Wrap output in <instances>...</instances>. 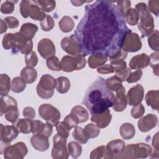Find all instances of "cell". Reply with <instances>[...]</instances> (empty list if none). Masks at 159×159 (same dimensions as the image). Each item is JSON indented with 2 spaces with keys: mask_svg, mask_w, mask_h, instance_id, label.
I'll return each mask as SVG.
<instances>
[{
  "mask_svg": "<svg viewBox=\"0 0 159 159\" xmlns=\"http://www.w3.org/2000/svg\"><path fill=\"white\" fill-rule=\"evenodd\" d=\"M91 2V1H71V2L74 6H80L83 5L85 2Z\"/></svg>",
  "mask_w": 159,
  "mask_h": 159,
  "instance_id": "cell-58",
  "label": "cell"
},
{
  "mask_svg": "<svg viewBox=\"0 0 159 159\" xmlns=\"http://www.w3.org/2000/svg\"><path fill=\"white\" fill-rule=\"evenodd\" d=\"M111 65L112 66L114 71L119 73L125 70L126 63L122 59H111Z\"/></svg>",
  "mask_w": 159,
  "mask_h": 159,
  "instance_id": "cell-37",
  "label": "cell"
},
{
  "mask_svg": "<svg viewBox=\"0 0 159 159\" xmlns=\"http://www.w3.org/2000/svg\"><path fill=\"white\" fill-rule=\"evenodd\" d=\"M135 9L140 19L138 27L142 34V37L150 35L153 31L154 23L153 19L150 14L146 4L143 2L138 3L135 6Z\"/></svg>",
  "mask_w": 159,
  "mask_h": 159,
  "instance_id": "cell-4",
  "label": "cell"
},
{
  "mask_svg": "<svg viewBox=\"0 0 159 159\" xmlns=\"http://www.w3.org/2000/svg\"><path fill=\"white\" fill-rule=\"evenodd\" d=\"M125 143L120 140H116L111 141L107 145V150L111 154H120L123 151Z\"/></svg>",
  "mask_w": 159,
  "mask_h": 159,
  "instance_id": "cell-24",
  "label": "cell"
},
{
  "mask_svg": "<svg viewBox=\"0 0 159 159\" xmlns=\"http://www.w3.org/2000/svg\"><path fill=\"white\" fill-rule=\"evenodd\" d=\"M70 87V82L67 78L61 76L56 80V88L58 93H65L69 90Z\"/></svg>",
  "mask_w": 159,
  "mask_h": 159,
  "instance_id": "cell-26",
  "label": "cell"
},
{
  "mask_svg": "<svg viewBox=\"0 0 159 159\" xmlns=\"http://www.w3.org/2000/svg\"><path fill=\"white\" fill-rule=\"evenodd\" d=\"M32 121L31 119H20L14 124L19 132L24 134H29L32 132Z\"/></svg>",
  "mask_w": 159,
  "mask_h": 159,
  "instance_id": "cell-23",
  "label": "cell"
},
{
  "mask_svg": "<svg viewBox=\"0 0 159 159\" xmlns=\"http://www.w3.org/2000/svg\"><path fill=\"white\" fill-rule=\"evenodd\" d=\"M84 130L88 137L91 139L96 137L100 132V130L99 129L98 126L95 125L93 124H88L85 127Z\"/></svg>",
  "mask_w": 159,
  "mask_h": 159,
  "instance_id": "cell-35",
  "label": "cell"
},
{
  "mask_svg": "<svg viewBox=\"0 0 159 159\" xmlns=\"http://www.w3.org/2000/svg\"><path fill=\"white\" fill-rule=\"evenodd\" d=\"M107 58L97 57L94 55H90L88 58L89 66L91 68H95L99 66L104 64L107 61Z\"/></svg>",
  "mask_w": 159,
  "mask_h": 159,
  "instance_id": "cell-32",
  "label": "cell"
},
{
  "mask_svg": "<svg viewBox=\"0 0 159 159\" xmlns=\"http://www.w3.org/2000/svg\"><path fill=\"white\" fill-rule=\"evenodd\" d=\"M26 84L25 81L19 77L14 78L12 81L11 89L13 92L20 93L25 88Z\"/></svg>",
  "mask_w": 159,
  "mask_h": 159,
  "instance_id": "cell-31",
  "label": "cell"
},
{
  "mask_svg": "<svg viewBox=\"0 0 159 159\" xmlns=\"http://www.w3.org/2000/svg\"><path fill=\"white\" fill-rule=\"evenodd\" d=\"M4 20L6 22L7 27L11 29L16 28L19 26V21L14 17H12V16L7 17L4 19Z\"/></svg>",
  "mask_w": 159,
  "mask_h": 159,
  "instance_id": "cell-51",
  "label": "cell"
},
{
  "mask_svg": "<svg viewBox=\"0 0 159 159\" xmlns=\"http://www.w3.org/2000/svg\"><path fill=\"white\" fill-rule=\"evenodd\" d=\"M78 120L79 122H84L88 120L89 118L87 111L81 106H76L74 107L71 112Z\"/></svg>",
  "mask_w": 159,
  "mask_h": 159,
  "instance_id": "cell-22",
  "label": "cell"
},
{
  "mask_svg": "<svg viewBox=\"0 0 159 159\" xmlns=\"http://www.w3.org/2000/svg\"><path fill=\"white\" fill-rule=\"evenodd\" d=\"M144 112H145V108L141 104L135 106V107H134L131 111V114L132 117L135 119L141 117Z\"/></svg>",
  "mask_w": 159,
  "mask_h": 159,
  "instance_id": "cell-49",
  "label": "cell"
},
{
  "mask_svg": "<svg viewBox=\"0 0 159 159\" xmlns=\"http://www.w3.org/2000/svg\"><path fill=\"white\" fill-rule=\"evenodd\" d=\"M126 107V99L125 96V88L122 86L120 89L117 91L116 96L114 103V109L116 111L120 112L125 109Z\"/></svg>",
  "mask_w": 159,
  "mask_h": 159,
  "instance_id": "cell-18",
  "label": "cell"
},
{
  "mask_svg": "<svg viewBox=\"0 0 159 159\" xmlns=\"http://www.w3.org/2000/svg\"><path fill=\"white\" fill-rule=\"evenodd\" d=\"M45 124H43L40 120L32 121V132L34 134H42Z\"/></svg>",
  "mask_w": 159,
  "mask_h": 159,
  "instance_id": "cell-45",
  "label": "cell"
},
{
  "mask_svg": "<svg viewBox=\"0 0 159 159\" xmlns=\"http://www.w3.org/2000/svg\"><path fill=\"white\" fill-rule=\"evenodd\" d=\"M25 61L26 65L28 66L34 67L37 65L38 62V58L35 52H34L33 51H31L30 52L25 55Z\"/></svg>",
  "mask_w": 159,
  "mask_h": 159,
  "instance_id": "cell-41",
  "label": "cell"
},
{
  "mask_svg": "<svg viewBox=\"0 0 159 159\" xmlns=\"http://www.w3.org/2000/svg\"><path fill=\"white\" fill-rule=\"evenodd\" d=\"M2 46L6 50L12 48L14 53L20 52L22 53L27 54L31 52L32 42L27 40L20 32L7 34L3 37Z\"/></svg>",
  "mask_w": 159,
  "mask_h": 159,
  "instance_id": "cell-3",
  "label": "cell"
},
{
  "mask_svg": "<svg viewBox=\"0 0 159 159\" xmlns=\"http://www.w3.org/2000/svg\"><path fill=\"white\" fill-rule=\"evenodd\" d=\"M40 25L43 30L49 31L54 26V20L50 16L47 15L41 21Z\"/></svg>",
  "mask_w": 159,
  "mask_h": 159,
  "instance_id": "cell-38",
  "label": "cell"
},
{
  "mask_svg": "<svg viewBox=\"0 0 159 159\" xmlns=\"http://www.w3.org/2000/svg\"><path fill=\"white\" fill-rule=\"evenodd\" d=\"M127 102L129 105L136 106L139 104L143 97V89L140 84H137L130 88L127 94Z\"/></svg>",
  "mask_w": 159,
  "mask_h": 159,
  "instance_id": "cell-11",
  "label": "cell"
},
{
  "mask_svg": "<svg viewBox=\"0 0 159 159\" xmlns=\"http://www.w3.org/2000/svg\"><path fill=\"white\" fill-rule=\"evenodd\" d=\"M61 46L64 51L75 57L80 55L81 51L80 46L71 37H65L61 42Z\"/></svg>",
  "mask_w": 159,
  "mask_h": 159,
  "instance_id": "cell-12",
  "label": "cell"
},
{
  "mask_svg": "<svg viewBox=\"0 0 159 159\" xmlns=\"http://www.w3.org/2000/svg\"><path fill=\"white\" fill-rule=\"evenodd\" d=\"M142 75V71L141 70H137V71L132 73L127 78L126 80L128 83H134L137 81L141 78Z\"/></svg>",
  "mask_w": 159,
  "mask_h": 159,
  "instance_id": "cell-50",
  "label": "cell"
},
{
  "mask_svg": "<svg viewBox=\"0 0 159 159\" xmlns=\"http://www.w3.org/2000/svg\"><path fill=\"white\" fill-rule=\"evenodd\" d=\"M38 30V27L34 24L26 23L24 24L21 27L20 33L28 40H31V39L34 37L36 32Z\"/></svg>",
  "mask_w": 159,
  "mask_h": 159,
  "instance_id": "cell-19",
  "label": "cell"
},
{
  "mask_svg": "<svg viewBox=\"0 0 159 159\" xmlns=\"http://www.w3.org/2000/svg\"><path fill=\"white\" fill-rule=\"evenodd\" d=\"M106 83L110 89L116 91H118L122 86V80L117 76H114L107 79L106 80Z\"/></svg>",
  "mask_w": 159,
  "mask_h": 159,
  "instance_id": "cell-29",
  "label": "cell"
},
{
  "mask_svg": "<svg viewBox=\"0 0 159 159\" xmlns=\"http://www.w3.org/2000/svg\"><path fill=\"white\" fill-rule=\"evenodd\" d=\"M59 27L64 32L71 31L74 27V22L69 16H64L59 22Z\"/></svg>",
  "mask_w": 159,
  "mask_h": 159,
  "instance_id": "cell-28",
  "label": "cell"
},
{
  "mask_svg": "<svg viewBox=\"0 0 159 159\" xmlns=\"http://www.w3.org/2000/svg\"><path fill=\"white\" fill-rule=\"evenodd\" d=\"M10 89V79L6 74L1 75V94L6 95Z\"/></svg>",
  "mask_w": 159,
  "mask_h": 159,
  "instance_id": "cell-33",
  "label": "cell"
},
{
  "mask_svg": "<svg viewBox=\"0 0 159 159\" xmlns=\"http://www.w3.org/2000/svg\"><path fill=\"white\" fill-rule=\"evenodd\" d=\"M148 38L149 46L153 50L158 52V30H155Z\"/></svg>",
  "mask_w": 159,
  "mask_h": 159,
  "instance_id": "cell-44",
  "label": "cell"
},
{
  "mask_svg": "<svg viewBox=\"0 0 159 159\" xmlns=\"http://www.w3.org/2000/svg\"><path fill=\"white\" fill-rule=\"evenodd\" d=\"M19 133V130L15 125H6L1 124V141L9 142L16 138Z\"/></svg>",
  "mask_w": 159,
  "mask_h": 159,
  "instance_id": "cell-15",
  "label": "cell"
},
{
  "mask_svg": "<svg viewBox=\"0 0 159 159\" xmlns=\"http://www.w3.org/2000/svg\"><path fill=\"white\" fill-rule=\"evenodd\" d=\"M150 62V58L146 54L142 53L133 57L129 63L132 69L145 68L147 66Z\"/></svg>",
  "mask_w": 159,
  "mask_h": 159,
  "instance_id": "cell-17",
  "label": "cell"
},
{
  "mask_svg": "<svg viewBox=\"0 0 159 159\" xmlns=\"http://www.w3.org/2000/svg\"><path fill=\"white\" fill-rule=\"evenodd\" d=\"M115 96L106 83V80L98 77L88 88L83 103L91 115L101 114L113 106Z\"/></svg>",
  "mask_w": 159,
  "mask_h": 159,
  "instance_id": "cell-2",
  "label": "cell"
},
{
  "mask_svg": "<svg viewBox=\"0 0 159 159\" xmlns=\"http://www.w3.org/2000/svg\"><path fill=\"white\" fill-rule=\"evenodd\" d=\"M142 43L139 35L135 33H129L127 35L124 42L122 48L125 52H134L140 49Z\"/></svg>",
  "mask_w": 159,
  "mask_h": 159,
  "instance_id": "cell-9",
  "label": "cell"
},
{
  "mask_svg": "<svg viewBox=\"0 0 159 159\" xmlns=\"http://www.w3.org/2000/svg\"><path fill=\"white\" fill-rule=\"evenodd\" d=\"M69 153L74 158L80 155L81 153V147L76 142H71L68 143Z\"/></svg>",
  "mask_w": 159,
  "mask_h": 159,
  "instance_id": "cell-40",
  "label": "cell"
},
{
  "mask_svg": "<svg viewBox=\"0 0 159 159\" xmlns=\"http://www.w3.org/2000/svg\"><path fill=\"white\" fill-rule=\"evenodd\" d=\"M7 24L6 22H4L2 19L1 20V34H2L3 32L6 31L7 29Z\"/></svg>",
  "mask_w": 159,
  "mask_h": 159,
  "instance_id": "cell-57",
  "label": "cell"
},
{
  "mask_svg": "<svg viewBox=\"0 0 159 159\" xmlns=\"http://www.w3.org/2000/svg\"><path fill=\"white\" fill-rule=\"evenodd\" d=\"M47 65L48 68L54 71L61 70L60 63L57 57H51L47 60Z\"/></svg>",
  "mask_w": 159,
  "mask_h": 159,
  "instance_id": "cell-36",
  "label": "cell"
},
{
  "mask_svg": "<svg viewBox=\"0 0 159 159\" xmlns=\"http://www.w3.org/2000/svg\"><path fill=\"white\" fill-rule=\"evenodd\" d=\"M111 115L110 114V111L109 109L106 111L105 112L96 114L92 115L91 117V120L95 122L98 127L101 128H104L108 125L111 120Z\"/></svg>",
  "mask_w": 159,
  "mask_h": 159,
  "instance_id": "cell-16",
  "label": "cell"
},
{
  "mask_svg": "<svg viewBox=\"0 0 159 159\" xmlns=\"http://www.w3.org/2000/svg\"><path fill=\"white\" fill-rule=\"evenodd\" d=\"M55 87L56 80L48 74L44 75L37 86V92L40 98L48 99L53 96Z\"/></svg>",
  "mask_w": 159,
  "mask_h": 159,
  "instance_id": "cell-6",
  "label": "cell"
},
{
  "mask_svg": "<svg viewBox=\"0 0 159 159\" xmlns=\"http://www.w3.org/2000/svg\"><path fill=\"white\" fill-rule=\"evenodd\" d=\"M56 127H57V130L58 132V135L65 138H67L68 137V134H69L68 132L70 129L64 122H58L56 125Z\"/></svg>",
  "mask_w": 159,
  "mask_h": 159,
  "instance_id": "cell-42",
  "label": "cell"
},
{
  "mask_svg": "<svg viewBox=\"0 0 159 159\" xmlns=\"http://www.w3.org/2000/svg\"><path fill=\"white\" fill-rule=\"evenodd\" d=\"M40 6L44 12H51L55 8L56 2L55 1H37Z\"/></svg>",
  "mask_w": 159,
  "mask_h": 159,
  "instance_id": "cell-39",
  "label": "cell"
},
{
  "mask_svg": "<svg viewBox=\"0 0 159 159\" xmlns=\"http://www.w3.org/2000/svg\"><path fill=\"white\" fill-rule=\"evenodd\" d=\"M14 1H6L1 4V11L3 14H11L13 12L14 9V2H17Z\"/></svg>",
  "mask_w": 159,
  "mask_h": 159,
  "instance_id": "cell-46",
  "label": "cell"
},
{
  "mask_svg": "<svg viewBox=\"0 0 159 159\" xmlns=\"http://www.w3.org/2000/svg\"><path fill=\"white\" fill-rule=\"evenodd\" d=\"M63 122L66 124V125L69 127L70 129H71L73 127L77 126L79 123L78 119L72 114L68 115L65 118Z\"/></svg>",
  "mask_w": 159,
  "mask_h": 159,
  "instance_id": "cell-48",
  "label": "cell"
},
{
  "mask_svg": "<svg viewBox=\"0 0 159 159\" xmlns=\"http://www.w3.org/2000/svg\"><path fill=\"white\" fill-rule=\"evenodd\" d=\"M74 34L83 57L88 55L113 58L122 50L131 30L125 16L113 1L98 0L87 4Z\"/></svg>",
  "mask_w": 159,
  "mask_h": 159,
  "instance_id": "cell-1",
  "label": "cell"
},
{
  "mask_svg": "<svg viewBox=\"0 0 159 159\" xmlns=\"http://www.w3.org/2000/svg\"><path fill=\"white\" fill-rule=\"evenodd\" d=\"M157 123V117L152 114H150L139 120L138 127L140 131L145 132L155 127Z\"/></svg>",
  "mask_w": 159,
  "mask_h": 159,
  "instance_id": "cell-13",
  "label": "cell"
},
{
  "mask_svg": "<svg viewBox=\"0 0 159 159\" xmlns=\"http://www.w3.org/2000/svg\"><path fill=\"white\" fill-rule=\"evenodd\" d=\"M20 76L21 78L27 83H32L37 78V73L33 68L30 66H26L22 70Z\"/></svg>",
  "mask_w": 159,
  "mask_h": 159,
  "instance_id": "cell-20",
  "label": "cell"
},
{
  "mask_svg": "<svg viewBox=\"0 0 159 159\" xmlns=\"http://www.w3.org/2000/svg\"><path fill=\"white\" fill-rule=\"evenodd\" d=\"M38 51L43 58H47L54 56L55 47L52 41L50 39H43L39 42Z\"/></svg>",
  "mask_w": 159,
  "mask_h": 159,
  "instance_id": "cell-10",
  "label": "cell"
},
{
  "mask_svg": "<svg viewBox=\"0 0 159 159\" xmlns=\"http://www.w3.org/2000/svg\"><path fill=\"white\" fill-rule=\"evenodd\" d=\"M114 3H116L117 6L119 7L122 13L125 16L127 12L130 9V1H113Z\"/></svg>",
  "mask_w": 159,
  "mask_h": 159,
  "instance_id": "cell-47",
  "label": "cell"
},
{
  "mask_svg": "<svg viewBox=\"0 0 159 159\" xmlns=\"http://www.w3.org/2000/svg\"><path fill=\"white\" fill-rule=\"evenodd\" d=\"M39 115L52 126H56L60 118L59 111L48 104H43L39 108Z\"/></svg>",
  "mask_w": 159,
  "mask_h": 159,
  "instance_id": "cell-8",
  "label": "cell"
},
{
  "mask_svg": "<svg viewBox=\"0 0 159 159\" xmlns=\"http://www.w3.org/2000/svg\"><path fill=\"white\" fill-rule=\"evenodd\" d=\"M125 20L131 25H135L137 24L139 20V14L136 9H130L125 15Z\"/></svg>",
  "mask_w": 159,
  "mask_h": 159,
  "instance_id": "cell-30",
  "label": "cell"
},
{
  "mask_svg": "<svg viewBox=\"0 0 159 159\" xmlns=\"http://www.w3.org/2000/svg\"><path fill=\"white\" fill-rule=\"evenodd\" d=\"M114 71V69L111 65H106L98 69V72L101 73H111Z\"/></svg>",
  "mask_w": 159,
  "mask_h": 159,
  "instance_id": "cell-54",
  "label": "cell"
},
{
  "mask_svg": "<svg viewBox=\"0 0 159 159\" xmlns=\"http://www.w3.org/2000/svg\"><path fill=\"white\" fill-rule=\"evenodd\" d=\"M86 60L82 55L76 56L75 58L70 56H65L60 62L61 69L66 72H71L78 70L85 66Z\"/></svg>",
  "mask_w": 159,
  "mask_h": 159,
  "instance_id": "cell-7",
  "label": "cell"
},
{
  "mask_svg": "<svg viewBox=\"0 0 159 159\" xmlns=\"http://www.w3.org/2000/svg\"><path fill=\"white\" fill-rule=\"evenodd\" d=\"M146 102L153 109H158V91H150L147 93L145 97Z\"/></svg>",
  "mask_w": 159,
  "mask_h": 159,
  "instance_id": "cell-27",
  "label": "cell"
},
{
  "mask_svg": "<svg viewBox=\"0 0 159 159\" xmlns=\"http://www.w3.org/2000/svg\"><path fill=\"white\" fill-rule=\"evenodd\" d=\"M73 138L81 143H85L88 142V137L81 127H76L73 132Z\"/></svg>",
  "mask_w": 159,
  "mask_h": 159,
  "instance_id": "cell-34",
  "label": "cell"
},
{
  "mask_svg": "<svg viewBox=\"0 0 159 159\" xmlns=\"http://www.w3.org/2000/svg\"><path fill=\"white\" fill-rule=\"evenodd\" d=\"M130 69L127 68V69H126V70H124L122 71L117 73L116 76L119 77L122 81H125L127 79V78L129 76V75H130Z\"/></svg>",
  "mask_w": 159,
  "mask_h": 159,
  "instance_id": "cell-55",
  "label": "cell"
},
{
  "mask_svg": "<svg viewBox=\"0 0 159 159\" xmlns=\"http://www.w3.org/2000/svg\"><path fill=\"white\" fill-rule=\"evenodd\" d=\"M20 12L23 17L30 16L36 20H42L47 16L37 1H22L20 4Z\"/></svg>",
  "mask_w": 159,
  "mask_h": 159,
  "instance_id": "cell-5",
  "label": "cell"
},
{
  "mask_svg": "<svg viewBox=\"0 0 159 159\" xmlns=\"http://www.w3.org/2000/svg\"><path fill=\"white\" fill-rule=\"evenodd\" d=\"M122 137L124 139H130L135 135V128L130 123L123 124L120 129Z\"/></svg>",
  "mask_w": 159,
  "mask_h": 159,
  "instance_id": "cell-25",
  "label": "cell"
},
{
  "mask_svg": "<svg viewBox=\"0 0 159 159\" xmlns=\"http://www.w3.org/2000/svg\"><path fill=\"white\" fill-rule=\"evenodd\" d=\"M18 116H19V111L17 107H13L8 110L6 112V115H5V117L7 119V120L12 123L16 121Z\"/></svg>",
  "mask_w": 159,
  "mask_h": 159,
  "instance_id": "cell-43",
  "label": "cell"
},
{
  "mask_svg": "<svg viewBox=\"0 0 159 159\" xmlns=\"http://www.w3.org/2000/svg\"><path fill=\"white\" fill-rule=\"evenodd\" d=\"M1 115L2 116L4 112H6L8 110L17 107V102L16 100L9 96L4 95L1 96Z\"/></svg>",
  "mask_w": 159,
  "mask_h": 159,
  "instance_id": "cell-21",
  "label": "cell"
},
{
  "mask_svg": "<svg viewBox=\"0 0 159 159\" xmlns=\"http://www.w3.org/2000/svg\"><path fill=\"white\" fill-rule=\"evenodd\" d=\"M148 4V11H151L156 16H158L159 9V1H149Z\"/></svg>",
  "mask_w": 159,
  "mask_h": 159,
  "instance_id": "cell-52",
  "label": "cell"
},
{
  "mask_svg": "<svg viewBox=\"0 0 159 159\" xmlns=\"http://www.w3.org/2000/svg\"><path fill=\"white\" fill-rule=\"evenodd\" d=\"M52 125L50 124L47 123L45 125V127L44 129L43 130L42 134L45 135H46L47 137H49L51 135L52 133Z\"/></svg>",
  "mask_w": 159,
  "mask_h": 159,
  "instance_id": "cell-56",
  "label": "cell"
},
{
  "mask_svg": "<svg viewBox=\"0 0 159 159\" xmlns=\"http://www.w3.org/2000/svg\"><path fill=\"white\" fill-rule=\"evenodd\" d=\"M23 116L28 119H32L35 117V113L33 108L30 107H27L23 110Z\"/></svg>",
  "mask_w": 159,
  "mask_h": 159,
  "instance_id": "cell-53",
  "label": "cell"
},
{
  "mask_svg": "<svg viewBox=\"0 0 159 159\" xmlns=\"http://www.w3.org/2000/svg\"><path fill=\"white\" fill-rule=\"evenodd\" d=\"M30 142L34 148L39 151H45L49 147L48 137L43 134H34L32 137Z\"/></svg>",
  "mask_w": 159,
  "mask_h": 159,
  "instance_id": "cell-14",
  "label": "cell"
}]
</instances>
